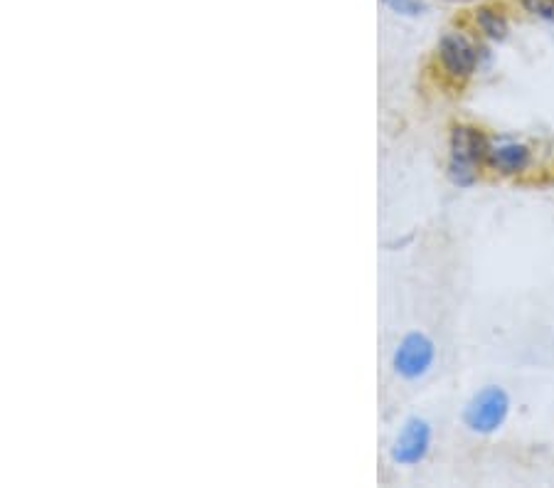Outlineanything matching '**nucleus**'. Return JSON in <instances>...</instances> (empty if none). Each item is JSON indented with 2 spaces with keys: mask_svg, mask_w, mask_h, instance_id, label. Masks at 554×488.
Listing matches in <instances>:
<instances>
[{
  "mask_svg": "<svg viewBox=\"0 0 554 488\" xmlns=\"http://www.w3.org/2000/svg\"><path fill=\"white\" fill-rule=\"evenodd\" d=\"M490 148L486 136L471 126H456L451 134V180L458 185H471L476 180V168L488 158Z\"/></svg>",
  "mask_w": 554,
  "mask_h": 488,
  "instance_id": "f257e3e1",
  "label": "nucleus"
},
{
  "mask_svg": "<svg viewBox=\"0 0 554 488\" xmlns=\"http://www.w3.org/2000/svg\"><path fill=\"white\" fill-rule=\"evenodd\" d=\"M508 410H510V400L508 395H505V390L490 385V387H483V390L468 402L463 419H466L468 429H473V432L490 434L505 422Z\"/></svg>",
  "mask_w": 554,
  "mask_h": 488,
  "instance_id": "f03ea898",
  "label": "nucleus"
},
{
  "mask_svg": "<svg viewBox=\"0 0 554 488\" xmlns=\"http://www.w3.org/2000/svg\"><path fill=\"white\" fill-rule=\"evenodd\" d=\"M431 363H434V343L424 333H409L394 353V370L409 380L424 375Z\"/></svg>",
  "mask_w": 554,
  "mask_h": 488,
  "instance_id": "7ed1b4c3",
  "label": "nucleus"
},
{
  "mask_svg": "<svg viewBox=\"0 0 554 488\" xmlns=\"http://www.w3.org/2000/svg\"><path fill=\"white\" fill-rule=\"evenodd\" d=\"M429 442H431V427L429 422H424V419H409L407 424H404L402 434H399L397 444H394V461H399V464H417V461H422L426 452H429Z\"/></svg>",
  "mask_w": 554,
  "mask_h": 488,
  "instance_id": "20e7f679",
  "label": "nucleus"
},
{
  "mask_svg": "<svg viewBox=\"0 0 554 488\" xmlns=\"http://www.w3.org/2000/svg\"><path fill=\"white\" fill-rule=\"evenodd\" d=\"M439 57L444 70L451 77H468L476 70V47L466 40L463 35H444L439 42Z\"/></svg>",
  "mask_w": 554,
  "mask_h": 488,
  "instance_id": "39448f33",
  "label": "nucleus"
},
{
  "mask_svg": "<svg viewBox=\"0 0 554 488\" xmlns=\"http://www.w3.org/2000/svg\"><path fill=\"white\" fill-rule=\"evenodd\" d=\"M488 161L500 173H520L530 163V151L520 143H505V146L490 148Z\"/></svg>",
  "mask_w": 554,
  "mask_h": 488,
  "instance_id": "423d86ee",
  "label": "nucleus"
},
{
  "mask_svg": "<svg viewBox=\"0 0 554 488\" xmlns=\"http://www.w3.org/2000/svg\"><path fill=\"white\" fill-rule=\"evenodd\" d=\"M476 23L478 28L486 33L490 40H505L508 37V20L500 10L495 8H478L476 10Z\"/></svg>",
  "mask_w": 554,
  "mask_h": 488,
  "instance_id": "0eeeda50",
  "label": "nucleus"
},
{
  "mask_svg": "<svg viewBox=\"0 0 554 488\" xmlns=\"http://www.w3.org/2000/svg\"><path fill=\"white\" fill-rule=\"evenodd\" d=\"M522 8L537 18L554 20V0H522Z\"/></svg>",
  "mask_w": 554,
  "mask_h": 488,
  "instance_id": "6e6552de",
  "label": "nucleus"
},
{
  "mask_svg": "<svg viewBox=\"0 0 554 488\" xmlns=\"http://www.w3.org/2000/svg\"><path fill=\"white\" fill-rule=\"evenodd\" d=\"M387 5L399 15H419L424 13V3L422 0H385Z\"/></svg>",
  "mask_w": 554,
  "mask_h": 488,
  "instance_id": "1a4fd4ad",
  "label": "nucleus"
}]
</instances>
